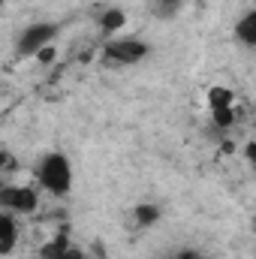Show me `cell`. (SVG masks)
<instances>
[{
    "mask_svg": "<svg viewBox=\"0 0 256 259\" xmlns=\"http://www.w3.org/2000/svg\"><path fill=\"white\" fill-rule=\"evenodd\" d=\"M61 259H88V256H84V250H81L78 244H69V247H66V253Z\"/></svg>",
    "mask_w": 256,
    "mask_h": 259,
    "instance_id": "obj_12",
    "label": "cell"
},
{
    "mask_svg": "<svg viewBox=\"0 0 256 259\" xmlns=\"http://www.w3.org/2000/svg\"><path fill=\"white\" fill-rule=\"evenodd\" d=\"M205 103H208V115H211V121L217 124V130H229L235 124L238 109H235V94H232L229 88H223V84L208 88Z\"/></svg>",
    "mask_w": 256,
    "mask_h": 259,
    "instance_id": "obj_4",
    "label": "cell"
},
{
    "mask_svg": "<svg viewBox=\"0 0 256 259\" xmlns=\"http://www.w3.org/2000/svg\"><path fill=\"white\" fill-rule=\"evenodd\" d=\"M15 217L18 214H12V211L0 214V253L3 256H9L15 250V241H18V220Z\"/></svg>",
    "mask_w": 256,
    "mask_h": 259,
    "instance_id": "obj_7",
    "label": "cell"
},
{
    "mask_svg": "<svg viewBox=\"0 0 256 259\" xmlns=\"http://www.w3.org/2000/svg\"><path fill=\"white\" fill-rule=\"evenodd\" d=\"M181 6H184V0H151V9L157 18H175Z\"/></svg>",
    "mask_w": 256,
    "mask_h": 259,
    "instance_id": "obj_11",
    "label": "cell"
},
{
    "mask_svg": "<svg viewBox=\"0 0 256 259\" xmlns=\"http://www.w3.org/2000/svg\"><path fill=\"white\" fill-rule=\"evenodd\" d=\"M244 154H247V160L253 163V169H256V139L250 142V145H247V148H244Z\"/></svg>",
    "mask_w": 256,
    "mask_h": 259,
    "instance_id": "obj_13",
    "label": "cell"
},
{
    "mask_svg": "<svg viewBox=\"0 0 256 259\" xmlns=\"http://www.w3.org/2000/svg\"><path fill=\"white\" fill-rule=\"evenodd\" d=\"M199 259H205V256H199Z\"/></svg>",
    "mask_w": 256,
    "mask_h": 259,
    "instance_id": "obj_14",
    "label": "cell"
},
{
    "mask_svg": "<svg viewBox=\"0 0 256 259\" xmlns=\"http://www.w3.org/2000/svg\"><path fill=\"white\" fill-rule=\"evenodd\" d=\"M0 205L3 211H12L18 217H27L39 208V193L27 184H3L0 190Z\"/></svg>",
    "mask_w": 256,
    "mask_h": 259,
    "instance_id": "obj_5",
    "label": "cell"
},
{
    "mask_svg": "<svg viewBox=\"0 0 256 259\" xmlns=\"http://www.w3.org/2000/svg\"><path fill=\"white\" fill-rule=\"evenodd\" d=\"M97 24H100V33L112 39V36H118V33L127 27V12H124L121 6H106V9L100 12Z\"/></svg>",
    "mask_w": 256,
    "mask_h": 259,
    "instance_id": "obj_6",
    "label": "cell"
},
{
    "mask_svg": "<svg viewBox=\"0 0 256 259\" xmlns=\"http://www.w3.org/2000/svg\"><path fill=\"white\" fill-rule=\"evenodd\" d=\"M151 58V42L139 36H112L103 46V61L112 66H136Z\"/></svg>",
    "mask_w": 256,
    "mask_h": 259,
    "instance_id": "obj_3",
    "label": "cell"
},
{
    "mask_svg": "<svg viewBox=\"0 0 256 259\" xmlns=\"http://www.w3.org/2000/svg\"><path fill=\"white\" fill-rule=\"evenodd\" d=\"M232 33H235V42H241L244 49H256V6L247 9V12L235 21Z\"/></svg>",
    "mask_w": 256,
    "mask_h": 259,
    "instance_id": "obj_8",
    "label": "cell"
},
{
    "mask_svg": "<svg viewBox=\"0 0 256 259\" xmlns=\"http://www.w3.org/2000/svg\"><path fill=\"white\" fill-rule=\"evenodd\" d=\"M33 175H36V184H39L46 193L58 196V199L69 196V190H72V166H69L66 154H61V151L46 154V157L39 160V166H36Z\"/></svg>",
    "mask_w": 256,
    "mask_h": 259,
    "instance_id": "obj_1",
    "label": "cell"
},
{
    "mask_svg": "<svg viewBox=\"0 0 256 259\" xmlns=\"http://www.w3.org/2000/svg\"><path fill=\"white\" fill-rule=\"evenodd\" d=\"M61 21H33L27 24L18 39H15V58H39L46 49L55 46V39L61 36Z\"/></svg>",
    "mask_w": 256,
    "mask_h": 259,
    "instance_id": "obj_2",
    "label": "cell"
},
{
    "mask_svg": "<svg viewBox=\"0 0 256 259\" xmlns=\"http://www.w3.org/2000/svg\"><path fill=\"white\" fill-rule=\"evenodd\" d=\"M160 217H163V208L154 205V202H139V205L133 208V223H136V229H151Z\"/></svg>",
    "mask_w": 256,
    "mask_h": 259,
    "instance_id": "obj_9",
    "label": "cell"
},
{
    "mask_svg": "<svg viewBox=\"0 0 256 259\" xmlns=\"http://www.w3.org/2000/svg\"><path fill=\"white\" fill-rule=\"evenodd\" d=\"M69 244H72V241H69V235H66V232H58L55 238H49V241L42 244V253H39V256H42V259H61L66 253V247H69Z\"/></svg>",
    "mask_w": 256,
    "mask_h": 259,
    "instance_id": "obj_10",
    "label": "cell"
}]
</instances>
